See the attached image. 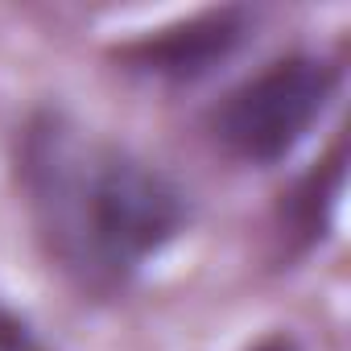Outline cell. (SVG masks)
<instances>
[{"label":"cell","mask_w":351,"mask_h":351,"mask_svg":"<svg viewBox=\"0 0 351 351\" xmlns=\"http://www.w3.org/2000/svg\"><path fill=\"white\" fill-rule=\"evenodd\" d=\"M21 178L54 252L91 281H124L186 223V195L161 169L83 145L54 116L25 132Z\"/></svg>","instance_id":"1"},{"label":"cell","mask_w":351,"mask_h":351,"mask_svg":"<svg viewBox=\"0 0 351 351\" xmlns=\"http://www.w3.org/2000/svg\"><path fill=\"white\" fill-rule=\"evenodd\" d=\"M335 91V71L318 58H281L244 79L215 112V136L244 161L285 157L318 120Z\"/></svg>","instance_id":"2"},{"label":"cell","mask_w":351,"mask_h":351,"mask_svg":"<svg viewBox=\"0 0 351 351\" xmlns=\"http://www.w3.org/2000/svg\"><path fill=\"white\" fill-rule=\"evenodd\" d=\"M244 34H248V17L240 9H211L191 21L165 25L153 38H141L136 46L124 50V58L149 75L186 83V79L215 71L223 58H232Z\"/></svg>","instance_id":"3"}]
</instances>
